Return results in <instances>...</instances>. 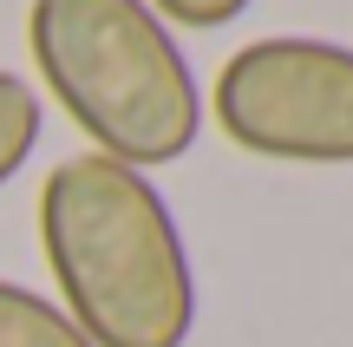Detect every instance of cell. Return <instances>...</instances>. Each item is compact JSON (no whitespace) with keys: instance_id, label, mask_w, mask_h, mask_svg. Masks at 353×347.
<instances>
[{"instance_id":"2","label":"cell","mask_w":353,"mask_h":347,"mask_svg":"<svg viewBox=\"0 0 353 347\" xmlns=\"http://www.w3.org/2000/svg\"><path fill=\"white\" fill-rule=\"evenodd\" d=\"M26 52L65 118L131 170L176 164L203 138V86L151 0H33Z\"/></svg>"},{"instance_id":"1","label":"cell","mask_w":353,"mask_h":347,"mask_svg":"<svg viewBox=\"0 0 353 347\" xmlns=\"http://www.w3.org/2000/svg\"><path fill=\"white\" fill-rule=\"evenodd\" d=\"M39 249L92 347H190L196 262L151 170L79 151L39 184Z\"/></svg>"},{"instance_id":"5","label":"cell","mask_w":353,"mask_h":347,"mask_svg":"<svg viewBox=\"0 0 353 347\" xmlns=\"http://www.w3.org/2000/svg\"><path fill=\"white\" fill-rule=\"evenodd\" d=\"M39 125H46L39 92L26 86L20 72H0V190L26 170V157H33V144H39Z\"/></svg>"},{"instance_id":"3","label":"cell","mask_w":353,"mask_h":347,"mask_svg":"<svg viewBox=\"0 0 353 347\" xmlns=\"http://www.w3.org/2000/svg\"><path fill=\"white\" fill-rule=\"evenodd\" d=\"M210 118L268 164H353V46L314 33L249 39L216 72Z\"/></svg>"},{"instance_id":"4","label":"cell","mask_w":353,"mask_h":347,"mask_svg":"<svg viewBox=\"0 0 353 347\" xmlns=\"http://www.w3.org/2000/svg\"><path fill=\"white\" fill-rule=\"evenodd\" d=\"M0 347H92L52 295L0 282Z\"/></svg>"},{"instance_id":"6","label":"cell","mask_w":353,"mask_h":347,"mask_svg":"<svg viewBox=\"0 0 353 347\" xmlns=\"http://www.w3.org/2000/svg\"><path fill=\"white\" fill-rule=\"evenodd\" d=\"M255 0H151V13L164 26H190V33H216V26L242 20Z\"/></svg>"}]
</instances>
